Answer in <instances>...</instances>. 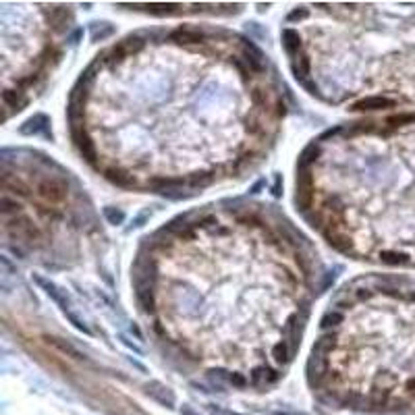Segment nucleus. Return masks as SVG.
I'll list each match as a JSON object with an SVG mask.
<instances>
[{
	"label": "nucleus",
	"instance_id": "nucleus-1",
	"mask_svg": "<svg viewBox=\"0 0 415 415\" xmlns=\"http://www.w3.org/2000/svg\"><path fill=\"white\" fill-rule=\"evenodd\" d=\"M37 193H40V197H44V199L50 201V203H59V201L65 199L67 187H65V183H63L61 179L48 177V179H44V181L37 185Z\"/></svg>",
	"mask_w": 415,
	"mask_h": 415
},
{
	"label": "nucleus",
	"instance_id": "nucleus-2",
	"mask_svg": "<svg viewBox=\"0 0 415 415\" xmlns=\"http://www.w3.org/2000/svg\"><path fill=\"white\" fill-rule=\"evenodd\" d=\"M33 280L48 293V297H52V301H54V303L65 311V314H67V311H71V309H69V299H67V295H65L54 282L48 280V278H44V276H40V274H33Z\"/></svg>",
	"mask_w": 415,
	"mask_h": 415
},
{
	"label": "nucleus",
	"instance_id": "nucleus-3",
	"mask_svg": "<svg viewBox=\"0 0 415 415\" xmlns=\"http://www.w3.org/2000/svg\"><path fill=\"white\" fill-rule=\"evenodd\" d=\"M73 141L77 143L81 156L89 162V164H96V147H93V141L89 139V135L83 131V127H75L73 129Z\"/></svg>",
	"mask_w": 415,
	"mask_h": 415
},
{
	"label": "nucleus",
	"instance_id": "nucleus-4",
	"mask_svg": "<svg viewBox=\"0 0 415 415\" xmlns=\"http://www.w3.org/2000/svg\"><path fill=\"white\" fill-rule=\"evenodd\" d=\"M48 127H50V121H48L46 115H33L31 119H27V121L21 125L19 133H21V135H37V133H44L46 137H50Z\"/></svg>",
	"mask_w": 415,
	"mask_h": 415
},
{
	"label": "nucleus",
	"instance_id": "nucleus-5",
	"mask_svg": "<svg viewBox=\"0 0 415 415\" xmlns=\"http://www.w3.org/2000/svg\"><path fill=\"white\" fill-rule=\"evenodd\" d=\"M145 390H147V394H149L154 401H158L160 405H164V407H175V394H173V390L166 388L164 384H160V382H149V384L145 386Z\"/></svg>",
	"mask_w": 415,
	"mask_h": 415
},
{
	"label": "nucleus",
	"instance_id": "nucleus-6",
	"mask_svg": "<svg viewBox=\"0 0 415 415\" xmlns=\"http://www.w3.org/2000/svg\"><path fill=\"white\" fill-rule=\"evenodd\" d=\"M394 106V100L384 98V96H372L363 98L357 104H353V110H380V108H390Z\"/></svg>",
	"mask_w": 415,
	"mask_h": 415
},
{
	"label": "nucleus",
	"instance_id": "nucleus-7",
	"mask_svg": "<svg viewBox=\"0 0 415 415\" xmlns=\"http://www.w3.org/2000/svg\"><path fill=\"white\" fill-rule=\"evenodd\" d=\"M171 40L173 42H179V44H199L203 40V33L199 29H177L171 33Z\"/></svg>",
	"mask_w": 415,
	"mask_h": 415
},
{
	"label": "nucleus",
	"instance_id": "nucleus-8",
	"mask_svg": "<svg viewBox=\"0 0 415 415\" xmlns=\"http://www.w3.org/2000/svg\"><path fill=\"white\" fill-rule=\"evenodd\" d=\"M282 44H285V48H287L289 54H297V52L301 50V35H299V31H295V29H285V31H282Z\"/></svg>",
	"mask_w": 415,
	"mask_h": 415
},
{
	"label": "nucleus",
	"instance_id": "nucleus-9",
	"mask_svg": "<svg viewBox=\"0 0 415 415\" xmlns=\"http://www.w3.org/2000/svg\"><path fill=\"white\" fill-rule=\"evenodd\" d=\"M380 259H382L384 264H390V266L409 264V255H407V253H401V251H380Z\"/></svg>",
	"mask_w": 415,
	"mask_h": 415
},
{
	"label": "nucleus",
	"instance_id": "nucleus-10",
	"mask_svg": "<svg viewBox=\"0 0 415 415\" xmlns=\"http://www.w3.org/2000/svg\"><path fill=\"white\" fill-rule=\"evenodd\" d=\"M115 33V27L108 25V23H93V29H91V42H102Z\"/></svg>",
	"mask_w": 415,
	"mask_h": 415
},
{
	"label": "nucleus",
	"instance_id": "nucleus-11",
	"mask_svg": "<svg viewBox=\"0 0 415 415\" xmlns=\"http://www.w3.org/2000/svg\"><path fill=\"white\" fill-rule=\"evenodd\" d=\"M322 152H320V147L318 145H309L303 154H301V160H299V168L303 171V168H307L309 164H314L316 160H318V156H320Z\"/></svg>",
	"mask_w": 415,
	"mask_h": 415
},
{
	"label": "nucleus",
	"instance_id": "nucleus-12",
	"mask_svg": "<svg viewBox=\"0 0 415 415\" xmlns=\"http://www.w3.org/2000/svg\"><path fill=\"white\" fill-rule=\"evenodd\" d=\"M137 301H139V305L143 307V311H154V293H152V289L147 287V289H137Z\"/></svg>",
	"mask_w": 415,
	"mask_h": 415
},
{
	"label": "nucleus",
	"instance_id": "nucleus-13",
	"mask_svg": "<svg viewBox=\"0 0 415 415\" xmlns=\"http://www.w3.org/2000/svg\"><path fill=\"white\" fill-rule=\"evenodd\" d=\"M104 218H106L108 224L119 227V224L125 222V212L119 210V208H104Z\"/></svg>",
	"mask_w": 415,
	"mask_h": 415
},
{
	"label": "nucleus",
	"instance_id": "nucleus-14",
	"mask_svg": "<svg viewBox=\"0 0 415 415\" xmlns=\"http://www.w3.org/2000/svg\"><path fill=\"white\" fill-rule=\"evenodd\" d=\"M272 357H274L276 363H285V361L289 359V345H287V341H280V343L274 345V349H272Z\"/></svg>",
	"mask_w": 415,
	"mask_h": 415
},
{
	"label": "nucleus",
	"instance_id": "nucleus-15",
	"mask_svg": "<svg viewBox=\"0 0 415 415\" xmlns=\"http://www.w3.org/2000/svg\"><path fill=\"white\" fill-rule=\"evenodd\" d=\"M311 201H314V191H311V189H301L297 193V205L301 208V210L311 208Z\"/></svg>",
	"mask_w": 415,
	"mask_h": 415
},
{
	"label": "nucleus",
	"instance_id": "nucleus-16",
	"mask_svg": "<svg viewBox=\"0 0 415 415\" xmlns=\"http://www.w3.org/2000/svg\"><path fill=\"white\" fill-rule=\"evenodd\" d=\"M293 71H295L297 79H303V77L309 73V61H307L303 54L297 56V61H295V65H293Z\"/></svg>",
	"mask_w": 415,
	"mask_h": 415
},
{
	"label": "nucleus",
	"instance_id": "nucleus-17",
	"mask_svg": "<svg viewBox=\"0 0 415 415\" xmlns=\"http://www.w3.org/2000/svg\"><path fill=\"white\" fill-rule=\"evenodd\" d=\"M341 322H343V314H341V311H328V314L322 318V328L328 330V328H332V326H336Z\"/></svg>",
	"mask_w": 415,
	"mask_h": 415
},
{
	"label": "nucleus",
	"instance_id": "nucleus-18",
	"mask_svg": "<svg viewBox=\"0 0 415 415\" xmlns=\"http://www.w3.org/2000/svg\"><path fill=\"white\" fill-rule=\"evenodd\" d=\"M334 345V338H332V334L328 336V334H324L320 341H316V347H314V357H318L322 351H326V349H330Z\"/></svg>",
	"mask_w": 415,
	"mask_h": 415
},
{
	"label": "nucleus",
	"instance_id": "nucleus-19",
	"mask_svg": "<svg viewBox=\"0 0 415 415\" xmlns=\"http://www.w3.org/2000/svg\"><path fill=\"white\" fill-rule=\"evenodd\" d=\"M65 316H67V320H69V322H71V324H73L77 330H81V332H85V334H91V330H89V328H87V326H85V324H83V322H81V320H79V318L73 314V311H67Z\"/></svg>",
	"mask_w": 415,
	"mask_h": 415
},
{
	"label": "nucleus",
	"instance_id": "nucleus-20",
	"mask_svg": "<svg viewBox=\"0 0 415 415\" xmlns=\"http://www.w3.org/2000/svg\"><path fill=\"white\" fill-rule=\"evenodd\" d=\"M175 9H177V5H149L147 7L149 13H158V15H166V13L175 11Z\"/></svg>",
	"mask_w": 415,
	"mask_h": 415
},
{
	"label": "nucleus",
	"instance_id": "nucleus-21",
	"mask_svg": "<svg viewBox=\"0 0 415 415\" xmlns=\"http://www.w3.org/2000/svg\"><path fill=\"white\" fill-rule=\"evenodd\" d=\"M212 179H214V175H199V177L195 175L193 181H191V185H193V187H197V185H199V187H205V185L212 183Z\"/></svg>",
	"mask_w": 415,
	"mask_h": 415
},
{
	"label": "nucleus",
	"instance_id": "nucleus-22",
	"mask_svg": "<svg viewBox=\"0 0 415 415\" xmlns=\"http://www.w3.org/2000/svg\"><path fill=\"white\" fill-rule=\"evenodd\" d=\"M15 210H19V203H17V201L13 203V201L9 199V195H5V197H3V212H5V216H9V214L15 212Z\"/></svg>",
	"mask_w": 415,
	"mask_h": 415
},
{
	"label": "nucleus",
	"instance_id": "nucleus-23",
	"mask_svg": "<svg viewBox=\"0 0 415 415\" xmlns=\"http://www.w3.org/2000/svg\"><path fill=\"white\" fill-rule=\"evenodd\" d=\"M233 386H237V388H243V386H247V380H245V376H241V374H235V372H231L229 374V378H227Z\"/></svg>",
	"mask_w": 415,
	"mask_h": 415
},
{
	"label": "nucleus",
	"instance_id": "nucleus-24",
	"mask_svg": "<svg viewBox=\"0 0 415 415\" xmlns=\"http://www.w3.org/2000/svg\"><path fill=\"white\" fill-rule=\"evenodd\" d=\"M411 121H415V115H401V117H392V119H388V123H392V127H399V125H403V123H411Z\"/></svg>",
	"mask_w": 415,
	"mask_h": 415
},
{
	"label": "nucleus",
	"instance_id": "nucleus-25",
	"mask_svg": "<svg viewBox=\"0 0 415 415\" xmlns=\"http://www.w3.org/2000/svg\"><path fill=\"white\" fill-rule=\"evenodd\" d=\"M338 272H341V268H334V270H332V272H328V274H326V278H324V282H322V287H320V289H322V291H326V289H328V287H330V285H332V282H334V280H336V276H338Z\"/></svg>",
	"mask_w": 415,
	"mask_h": 415
},
{
	"label": "nucleus",
	"instance_id": "nucleus-26",
	"mask_svg": "<svg viewBox=\"0 0 415 415\" xmlns=\"http://www.w3.org/2000/svg\"><path fill=\"white\" fill-rule=\"evenodd\" d=\"M307 17V9H297V11H293V13H289V21H299V19H305Z\"/></svg>",
	"mask_w": 415,
	"mask_h": 415
},
{
	"label": "nucleus",
	"instance_id": "nucleus-27",
	"mask_svg": "<svg viewBox=\"0 0 415 415\" xmlns=\"http://www.w3.org/2000/svg\"><path fill=\"white\" fill-rule=\"evenodd\" d=\"M280 189H282V179H280V175H276V179H274V187H272V195L278 197V195L282 193Z\"/></svg>",
	"mask_w": 415,
	"mask_h": 415
},
{
	"label": "nucleus",
	"instance_id": "nucleus-28",
	"mask_svg": "<svg viewBox=\"0 0 415 415\" xmlns=\"http://www.w3.org/2000/svg\"><path fill=\"white\" fill-rule=\"evenodd\" d=\"M145 220H149V212H147V210H145V212H141V214H139V216L133 220V227H143V222H145Z\"/></svg>",
	"mask_w": 415,
	"mask_h": 415
},
{
	"label": "nucleus",
	"instance_id": "nucleus-29",
	"mask_svg": "<svg viewBox=\"0 0 415 415\" xmlns=\"http://www.w3.org/2000/svg\"><path fill=\"white\" fill-rule=\"evenodd\" d=\"M303 87L309 91V93H318V85L314 81H303Z\"/></svg>",
	"mask_w": 415,
	"mask_h": 415
},
{
	"label": "nucleus",
	"instance_id": "nucleus-30",
	"mask_svg": "<svg viewBox=\"0 0 415 415\" xmlns=\"http://www.w3.org/2000/svg\"><path fill=\"white\" fill-rule=\"evenodd\" d=\"M119 338L123 341V345H125V347H129V349H133V351H137V353H139V347H135V345H133V343H131V341H129V338H127L125 334H121Z\"/></svg>",
	"mask_w": 415,
	"mask_h": 415
},
{
	"label": "nucleus",
	"instance_id": "nucleus-31",
	"mask_svg": "<svg viewBox=\"0 0 415 415\" xmlns=\"http://www.w3.org/2000/svg\"><path fill=\"white\" fill-rule=\"evenodd\" d=\"M181 415H199V413H197V411H195L193 407H189V405H183V407H181Z\"/></svg>",
	"mask_w": 415,
	"mask_h": 415
},
{
	"label": "nucleus",
	"instance_id": "nucleus-32",
	"mask_svg": "<svg viewBox=\"0 0 415 415\" xmlns=\"http://www.w3.org/2000/svg\"><path fill=\"white\" fill-rule=\"evenodd\" d=\"M262 187H264V181H257V183H255V185L251 187V193H257V191L262 189Z\"/></svg>",
	"mask_w": 415,
	"mask_h": 415
},
{
	"label": "nucleus",
	"instance_id": "nucleus-33",
	"mask_svg": "<svg viewBox=\"0 0 415 415\" xmlns=\"http://www.w3.org/2000/svg\"><path fill=\"white\" fill-rule=\"evenodd\" d=\"M370 295H372V293H370L368 289H359V293H357V297H359V299H363V297H370Z\"/></svg>",
	"mask_w": 415,
	"mask_h": 415
},
{
	"label": "nucleus",
	"instance_id": "nucleus-34",
	"mask_svg": "<svg viewBox=\"0 0 415 415\" xmlns=\"http://www.w3.org/2000/svg\"><path fill=\"white\" fill-rule=\"evenodd\" d=\"M407 390H409V394H413V397H415V378H413V380L407 384Z\"/></svg>",
	"mask_w": 415,
	"mask_h": 415
},
{
	"label": "nucleus",
	"instance_id": "nucleus-35",
	"mask_svg": "<svg viewBox=\"0 0 415 415\" xmlns=\"http://www.w3.org/2000/svg\"><path fill=\"white\" fill-rule=\"evenodd\" d=\"M131 332H133V334H135V336H137V338H139V341H141V338H143V336H141V332H139V328H137V326H135V324H133V326H131Z\"/></svg>",
	"mask_w": 415,
	"mask_h": 415
},
{
	"label": "nucleus",
	"instance_id": "nucleus-36",
	"mask_svg": "<svg viewBox=\"0 0 415 415\" xmlns=\"http://www.w3.org/2000/svg\"><path fill=\"white\" fill-rule=\"evenodd\" d=\"M276 415H305V413H291V411H276Z\"/></svg>",
	"mask_w": 415,
	"mask_h": 415
},
{
	"label": "nucleus",
	"instance_id": "nucleus-37",
	"mask_svg": "<svg viewBox=\"0 0 415 415\" xmlns=\"http://www.w3.org/2000/svg\"><path fill=\"white\" fill-rule=\"evenodd\" d=\"M229 415H241V413H229Z\"/></svg>",
	"mask_w": 415,
	"mask_h": 415
}]
</instances>
